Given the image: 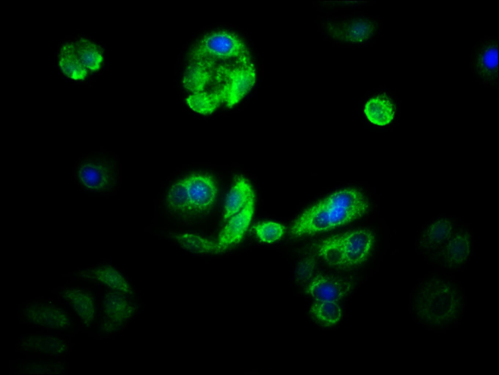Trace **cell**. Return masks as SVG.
<instances>
[{
  "instance_id": "obj_12",
  "label": "cell",
  "mask_w": 499,
  "mask_h": 375,
  "mask_svg": "<svg viewBox=\"0 0 499 375\" xmlns=\"http://www.w3.org/2000/svg\"><path fill=\"white\" fill-rule=\"evenodd\" d=\"M226 89L223 86L213 90H205L192 93L186 99V102L193 110L203 114L214 111L219 105L225 102Z\"/></svg>"
},
{
  "instance_id": "obj_20",
  "label": "cell",
  "mask_w": 499,
  "mask_h": 375,
  "mask_svg": "<svg viewBox=\"0 0 499 375\" xmlns=\"http://www.w3.org/2000/svg\"><path fill=\"white\" fill-rule=\"evenodd\" d=\"M254 230L262 242H274L280 239L285 232V227L278 223L266 221L255 225Z\"/></svg>"
},
{
  "instance_id": "obj_23",
  "label": "cell",
  "mask_w": 499,
  "mask_h": 375,
  "mask_svg": "<svg viewBox=\"0 0 499 375\" xmlns=\"http://www.w3.org/2000/svg\"><path fill=\"white\" fill-rule=\"evenodd\" d=\"M450 231V225L447 220H438L426 230L424 239L430 245H438L447 237Z\"/></svg>"
},
{
  "instance_id": "obj_3",
  "label": "cell",
  "mask_w": 499,
  "mask_h": 375,
  "mask_svg": "<svg viewBox=\"0 0 499 375\" xmlns=\"http://www.w3.org/2000/svg\"><path fill=\"white\" fill-rule=\"evenodd\" d=\"M190 61L201 63L213 68L221 61L236 63L250 61L246 45L236 34L227 31L214 32L204 36L192 48Z\"/></svg>"
},
{
  "instance_id": "obj_9",
  "label": "cell",
  "mask_w": 499,
  "mask_h": 375,
  "mask_svg": "<svg viewBox=\"0 0 499 375\" xmlns=\"http://www.w3.org/2000/svg\"><path fill=\"white\" fill-rule=\"evenodd\" d=\"M215 69L203 63L190 61L184 73V87L192 93L204 91L208 85L213 84Z\"/></svg>"
},
{
  "instance_id": "obj_7",
  "label": "cell",
  "mask_w": 499,
  "mask_h": 375,
  "mask_svg": "<svg viewBox=\"0 0 499 375\" xmlns=\"http://www.w3.org/2000/svg\"><path fill=\"white\" fill-rule=\"evenodd\" d=\"M254 204L253 198L240 212L232 216L223 228L217 243L222 251L241 239L250 223Z\"/></svg>"
},
{
  "instance_id": "obj_17",
  "label": "cell",
  "mask_w": 499,
  "mask_h": 375,
  "mask_svg": "<svg viewBox=\"0 0 499 375\" xmlns=\"http://www.w3.org/2000/svg\"><path fill=\"white\" fill-rule=\"evenodd\" d=\"M78 176L86 186L93 189H99L107 182L106 171L100 165L95 163H83L78 167Z\"/></svg>"
},
{
  "instance_id": "obj_22",
  "label": "cell",
  "mask_w": 499,
  "mask_h": 375,
  "mask_svg": "<svg viewBox=\"0 0 499 375\" xmlns=\"http://www.w3.org/2000/svg\"><path fill=\"white\" fill-rule=\"evenodd\" d=\"M469 242L465 235H459L452 241L447 247V257L454 263H459L468 255Z\"/></svg>"
},
{
  "instance_id": "obj_25",
  "label": "cell",
  "mask_w": 499,
  "mask_h": 375,
  "mask_svg": "<svg viewBox=\"0 0 499 375\" xmlns=\"http://www.w3.org/2000/svg\"><path fill=\"white\" fill-rule=\"evenodd\" d=\"M483 62L486 67L490 69L497 66L498 50L497 48H490L485 53L483 56Z\"/></svg>"
},
{
  "instance_id": "obj_4",
  "label": "cell",
  "mask_w": 499,
  "mask_h": 375,
  "mask_svg": "<svg viewBox=\"0 0 499 375\" xmlns=\"http://www.w3.org/2000/svg\"><path fill=\"white\" fill-rule=\"evenodd\" d=\"M256 71L251 61L230 67L227 73L225 85L227 89L225 103L231 107L250 91L256 80Z\"/></svg>"
},
{
  "instance_id": "obj_6",
  "label": "cell",
  "mask_w": 499,
  "mask_h": 375,
  "mask_svg": "<svg viewBox=\"0 0 499 375\" xmlns=\"http://www.w3.org/2000/svg\"><path fill=\"white\" fill-rule=\"evenodd\" d=\"M348 288V285L339 278L319 275L309 282L306 292L315 302L338 303L345 296Z\"/></svg>"
},
{
  "instance_id": "obj_11",
  "label": "cell",
  "mask_w": 499,
  "mask_h": 375,
  "mask_svg": "<svg viewBox=\"0 0 499 375\" xmlns=\"http://www.w3.org/2000/svg\"><path fill=\"white\" fill-rule=\"evenodd\" d=\"M81 318L85 325H89L94 318L95 307L92 295L85 290L78 288H67L61 293Z\"/></svg>"
},
{
  "instance_id": "obj_8",
  "label": "cell",
  "mask_w": 499,
  "mask_h": 375,
  "mask_svg": "<svg viewBox=\"0 0 499 375\" xmlns=\"http://www.w3.org/2000/svg\"><path fill=\"white\" fill-rule=\"evenodd\" d=\"M26 314L31 323L50 329H66L70 324L69 319L61 309L52 305L43 304L28 305Z\"/></svg>"
},
{
  "instance_id": "obj_16",
  "label": "cell",
  "mask_w": 499,
  "mask_h": 375,
  "mask_svg": "<svg viewBox=\"0 0 499 375\" xmlns=\"http://www.w3.org/2000/svg\"><path fill=\"white\" fill-rule=\"evenodd\" d=\"M310 312L317 320L327 326L338 323L342 316L341 308L337 302H315Z\"/></svg>"
},
{
  "instance_id": "obj_19",
  "label": "cell",
  "mask_w": 499,
  "mask_h": 375,
  "mask_svg": "<svg viewBox=\"0 0 499 375\" xmlns=\"http://www.w3.org/2000/svg\"><path fill=\"white\" fill-rule=\"evenodd\" d=\"M167 203L170 208L174 211L188 213V196L183 180L171 187L167 195Z\"/></svg>"
},
{
  "instance_id": "obj_10",
  "label": "cell",
  "mask_w": 499,
  "mask_h": 375,
  "mask_svg": "<svg viewBox=\"0 0 499 375\" xmlns=\"http://www.w3.org/2000/svg\"><path fill=\"white\" fill-rule=\"evenodd\" d=\"M254 198L252 187L245 178H238L228 194L225 203L224 218L227 220L240 212Z\"/></svg>"
},
{
  "instance_id": "obj_5",
  "label": "cell",
  "mask_w": 499,
  "mask_h": 375,
  "mask_svg": "<svg viewBox=\"0 0 499 375\" xmlns=\"http://www.w3.org/2000/svg\"><path fill=\"white\" fill-rule=\"evenodd\" d=\"M183 180L188 196V213L203 212L212 206L217 196V188L210 177L194 175Z\"/></svg>"
},
{
  "instance_id": "obj_14",
  "label": "cell",
  "mask_w": 499,
  "mask_h": 375,
  "mask_svg": "<svg viewBox=\"0 0 499 375\" xmlns=\"http://www.w3.org/2000/svg\"><path fill=\"white\" fill-rule=\"evenodd\" d=\"M333 34L345 41L362 42L369 38L373 31L371 22L368 19H356L337 24Z\"/></svg>"
},
{
  "instance_id": "obj_21",
  "label": "cell",
  "mask_w": 499,
  "mask_h": 375,
  "mask_svg": "<svg viewBox=\"0 0 499 375\" xmlns=\"http://www.w3.org/2000/svg\"><path fill=\"white\" fill-rule=\"evenodd\" d=\"M94 274L100 281L113 288L131 291L127 283L115 269L106 268L98 269Z\"/></svg>"
},
{
  "instance_id": "obj_15",
  "label": "cell",
  "mask_w": 499,
  "mask_h": 375,
  "mask_svg": "<svg viewBox=\"0 0 499 375\" xmlns=\"http://www.w3.org/2000/svg\"><path fill=\"white\" fill-rule=\"evenodd\" d=\"M364 112L371 123L379 125H384L393 119L394 108L393 104L387 98L377 96L367 101Z\"/></svg>"
},
{
  "instance_id": "obj_1",
  "label": "cell",
  "mask_w": 499,
  "mask_h": 375,
  "mask_svg": "<svg viewBox=\"0 0 499 375\" xmlns=\"http://www.w3.org/2000/svg\"><path fill=\"white\" fill-rule=\"evenodd\" d=\"M369 209L367 199L360 191L341 189L304 211L293 222L290 232L299 236L330 231L360 218Z\"/></svg>"
},
{
  "instance_id": "obj_24",
  "label": "cell",
  "mask_w": 499,
  "mask_h": 375,
  "mask_svg": "<svg viewBox=\"0 0 499 375\" xmlns=\"http://www.w3.org/2000/svg\"><path fill=\"white\" fill-rule=\"evenodd\" d=\"M315 268L316 261L314 258H307L304 260L297 270L298 280L301 282L308 281L313 276Z\"/></svg>"
},
{
  "instance_id": "obj_18",
  "label": "cell",
  "mask_w": 499,
  "mask_h": 375,
  "mask_svg": "<svg viewBox=\"0 0 499 375\" xmlns=\"http://www.w3.org/2000/svg\"><path fill=\"white\" fill-rule=\"evenodd\" d=\"M184 248L195 252H218L222 251L217 244L201 237L191 234H183L176 236Z\"/></svg>"
},
{
  "instance_id": "obj_2",
  "label": "cell",
  "mask_w": 499,
  "mask_h": 375,
  "mask_svg": "<svg viewBox=\"0 0 499 375\" xmlns=\"http://www.w3.org/2000/svg\"><path fill=\"white\" fill-rule=\"evenodd\" d=\"M372 232L366 229L352 230L328 237L320 244L318 252L335 267H350L365 261L374 243Z\"/></svg>"
},
{
  "instance_id": "obj_13",
  "label": "cell",
  "mask_w": 499,
  "mask_h": 375,
  "mask_svg": "<svg viewBox=\"0 0 499 375\" xmlns=\"http://www.w3.org/2000/svg\"><path fill=\"white\" fill-rule=\"evenodd\" d=\"M21 345L28 351L47 354H61L67 350L64 340L49 335H28L21 339Z\"/></svg>"
}]
</instances>
